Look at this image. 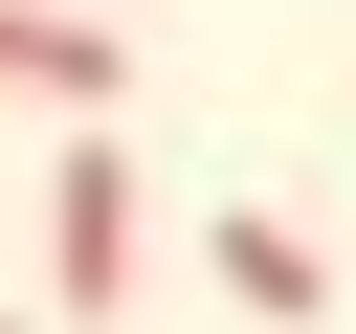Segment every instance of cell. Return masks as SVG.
Returning <instances> with one entry per match:
<instances>
[{"label": "cell", "instance_id": "obj_1", "mask_svg": "<svg viewBox=\"0 0 356 334\" xmlns=\"http://www.w3.org/2000/svg\"><path fill=\"white\" fill-rule=\"evenodd\" d=\"M44 312H134V156L111 134H67V178H44Z\"/></svg>", "mask_w": 356, "mask_h": 334}, {"label": "cell", "instance_id": "obj_2", "mask_svg": "<svg viewBox=\"0 0 356 334\" xmlns=\"http://www.w3.org/2000/svg\"><path fill=\"white\" fill-rule=\"evenodd\" d=\"M0 89H44V111H111V89H134L111 0H0Z\"/></svg>", "mask_w": 356, "mask_h": 334}, {"label": "cell", "instance_id": "obj_3", "mask_svg": "<svg viewBox=\"0 0 356 334\" xmlns=\"http://www.w3.org/2000/svg\"><path fill=\"white\" fill-rule=\"evenodd\" d=\"M200 289H222V312H267V334H312V312H334V267H312L267 200H222V223H200Z\"/></svg>", "mask_w": 356, "mask_h": 334}]
</instances>
